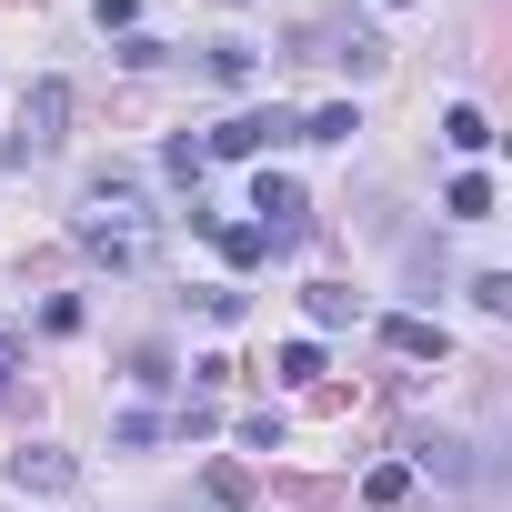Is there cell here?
I'll use <instances>...</instances> for the list:
<instances>
[{"mask_svg":"<svg viewBox=\"0 0 512 512\" xmlns=\"http://www.w3.org/2000/svg\"><path fill=\"white\" fill-rule=\"evenodd\" d=\"M382 11H412V0H382Z\"/></svg>","mask_w":512,"mask_h":512,"instance_id":"obj_20","label":"cell"},{"mask_svg":"<svg viewBox=\"0 0 512 512\" xmlns=\"http://www.w3.org/2000/svg\"><path fill=\"white\" fill-rule=\"evenodd\" d=\"M472 312H512V272H472Z\"/></svg>","mask_w":512,"mask_h":512,"instance_id":"obj_16","label":"cell"},{"mask_svg":"<svg viewBox=\"0 0 512 512\" xmlns=\"http://www.w3.org/2000/svg\"><path fill=\"white\" fill-rule=\"evenodd\" d=\"M442 211H452V221H492V171H452Z\"/></svg>","mask_w":512,"mask_h":512,"instance_id":"obj_8","label":"cell"},{"mask_svg":"<svg viewBox=\"0 0 512 512\" xmlns=\"http://www.w3.org/2000/svg\"><path fill=\"white\" fill-rule=\"evenodd\" d=\"M251 71H262L251 41H211V81H251Z\"/></svg>","mask_w":512,"mask_h":512,"instance_id":"obj_13","label":"cell"},{"mask_svg":"<svg viewBox=\"0 0 512 512\" xmlns=\"http://www.w3.org/2000/svg\"><path fill=\"white\" fill-rule=\"evenodd\" d=\"M201 231L221 241V262H241V272H251V262L272 251V241H262V221H201Z\"/></svg>","mask_w":512,"mask_h":512,"instance_id":"obj_10","label":"cell"},{"mask_svg":"<svg viewBox=\"0 0 512 512\" xmlns=\"http://www.w3.org/2000/svg\"><path fill=\"white\" fill-rule=\"evenodd\" d=\"M402 492H412L402 462H372V472H362V502H402Z\"/></svg>","mask_w":512,"mask_h":512,"instance_id":"obj_15","label":"cell"},{"mask_svg":"<svg viewBox=\"0 0 512 512\" xmlns=\"http://www.w3.org/2000/svg\"><path fill=\"white\" fill-rule=\"evenodd\" d=\"M91 21H101V31H131V21H141V0H91Z\"/></svg>","mask_w":512,"mask_h":512,"instance_id":"obj_18","label":"cell"},{"mask_svg":"<svg viewBox=\"0 0 512 512\" xmlns=\"http://www.w3.org/2000/svg\"><path fill=\"white\" fill-rule=\"evenodd\" d=\"M442 141H452V151L472 161V151H492V121H482V111L462 101V111H442Z\"/></svg>","mask_w":512,"mask_h":512,"instance_id":"obj_11","label":"cell"},{"mask_svg":"<svg viewBox=\"0 0 512 512\" xmlns=\"http://www.w3.org/2000/svg\"><path fill=\"white\" fill-rule=\"evenodd\" d=\"M151 241H161V211H151L121 171H101V181H91V211H81V251L111 262V272H141Z\"/></svg>","mask_w":512,"mask_h":512,"instance_id":"obj_1","label":"cell"},{"mask_svg":"<svg viewBox=\"0 0 512 512\" xmlns=\"http://www.w3.org/2000/svg\"><path fill=\"white\" fill-rule=\"evenodd\" d=\"M161 171H171V181H191V191H201V171H211V151H201V141H191V131H181V141H171V151H161Z\"/></svg>","mask_w":512,"mask_h":512,"instance_id":"obj_14","label":"cell"},{"mask_svg":"<svg viewBox=\"0 0 512 512\" xmlns=\"http://www.w3.org/2000/svg\"><path fill=\"white\" fill-rule=\"evenodd\" d=\"M11 492H41V502L81 492V452H61V442H21V452H11Z\"/></svg>","mask_w":512,"mask_h":512,"instance_id":"obj_3","label":"cell"},{"mask_svg":"<svg viewBox=\"0 0 512 512\" xmlns=\"http://www.w3.org/2000/svg\"><path fill=\"white\" fill-rule=\"evenodd\" d=\"M11 372H21V342H11V332H0V392H11Z\"/></svg>","mask_w":512,"mask_h":512,"instance_id":"obj_19","label":"cell"},{"mask_svg":"<svg viewBox=\"0 0 512 512\" xmlns=\"http://www.w3.org/2000/svg\"><path fill=\"white\" fill-rule=\"evenodd\" d=\"M352 131H362V111H352V101H322L312 121H292V141H332V151H342Z\"/></svg>","mask_w":512,"mask_h":512,"instance_id":"obj_7","label":"cell"},{"mask_svg":"<svg viewBox=\"0 0 512 512\" xmlns=\"http://www.w3.org/2000/svg\"><path fill=\"white\" fill-rule=\"evenodd\" d=\"M382 342H392L402 362H442V332H432L422 312H402V322H382Z\"/></svg>","mask_w":512,"mask_h":512,"instance_id":"obj_9","label":"cell"},{"mask_svg":"<svg viewBox=\"0 0 512 512\" xmlns=\"http://www.w3.org/2000/svg\"><path fill=\"white\" fill-rule=\"evenodd\" d=\"M272 372H282V382H322V342H292Z\"/></svg>","mask_w":512,"mask_h":512,"instance_id":"obj_17","label":"cell"},{"mask_svg":"<svg viewBox=\"0 0 512 512\" xmlns=\"http://www.w3.org/2000/svg\"><path fill=\"white\" fill-rule=\"evenodd\" d=\"M302 302H312V322H322V332H342V322H362V302H352L342 282H312Z\"/></svg>","mask_w":512,"mask_h":512,"instance_id":"obj_12","label":"cell"},{"mask_svg":"<svg viewBox=\"0 0 512 512\" xmlns=\"http://www.w3.org/2000/svg\"><path fill=\"white\" fill-rule=\"evenodd\" d=\"M272 141H292V111H231L201 151H211V161H262Z\"/></svg>","mask_w":512,"mask_h":512,"instance_id":"obj_4","label":"cell"},{"mask_svg":"<svg viewBox=\"0 0 512 512\" xmlns=\"http://www.w3.org/2000/svg\"><path fill=\"white\" fill-rule=\"evenodd\" d=\"M402 472H432V482H462V472H472V462H462V442H452V432H422V442H412V462H402Z\"/></svg>","mask_w":512,"mask_h":512,"instance_id":"obj_6","label":"cell"},{"mask_svg":"<svg viewBox=\"0 0 512 512\" xmlns=\"http://www.w3.org/2000/svg\"><path fill=\"white\" fill-rule=\"evenodd\" d=\"M61 131H71V81H31V91H21V141H11V161L61 151Z\"/></svg>","mask_w":512,"mask_h":512,"instance_id":"obj_2","label":"cell"},{"mask_svg":"<svg viewBox=\"0 0 512 512\" xmlns=\"http://www.w3.org/2000/svg\"><path fill=\"white\" fill-rule=\"evenodd\" d=\"M251 211H262V241H272V251H292V241H302V211H312V201H302V181L262 171V181H251Z\"/></svg>","mask_w":512,"mask_h":512,"instance_id":"obj_5","label":"cell"}]
</instances>
